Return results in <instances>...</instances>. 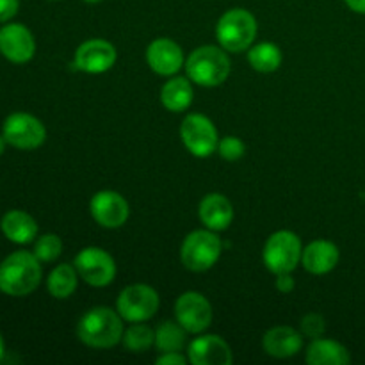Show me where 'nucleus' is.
<instances>
[{"mask_svg": "<svg viewBox=\"0 0 365 365\" xmlns=\"http://www.w3.org/2000/svg\"><path fill=\"white\" fill-rule=\"evenodd\" d=\"M41 262L31 252H14L0 262V291L13 298L32 294L41 284Z\"/></svg>", "mask_w": 365, "mask_h": 365, "instance_id": "f257e3e1", "label": "nucleus"}, {"mask_svg": "<svg viewBox=\"0 0 365 365\" xmlns=\"http://www.w3.org/2000/svg\"><path fill=\"white\" fill-rule=\"evenodd\" d=\"M123 317L109 307H95L81 317L77 335L89 348L107 349L123 339Z\"/></svg>", "mask_w": 365, "mask_h": 365, "instance_id": "f03ea898", "label": "nucleus"}, {"mask_svg": "<svg viewBox=\"0 0 365 365\" xmlns=\"http://www.w3.org/2000/svg\"><path fill=\"white\" fill-rule=\"evenodd\" d=\"M185 73L189 81L205 88L223 84L230 75V59L227 50L212 45H203L192 50L185 61Z\"/></svg>", "mask_w": 365, "mask_h": 365, "instance_id": "7ed1b4c3", "label": "nucleus"}, {"mask_svg": "<svg viewBox=\"0 0 365 365\" xmlns=\"http://www.w3.org/2000/svg\"><path fill=\"white\" fill-rule=\"evenodd\" d=\"M257 31L259 27H257L255 16L250 11L235 7L220 18L216 25V38L221 48L237 53L250 50L257 38Z\"/></svg>", "mask_w": 365, "mask_h": 365, "instance_id": "20e7f679", "label": "nucleus"}, {"mask_svg": "<svg viewBox=\"0 0 365 365\" xmlns=\"http://www.w3.org/2000/svg\"><path fill=\"white\" fill-rule=\"evenodd\" d=\"M221 239L214 234V230H195L184 239L180 248V260L189 271L202 273L210 269L220 260Z\"/></svg>", "mask_w": 365, "mask_h": 365, "instance_id": "39448f33", "label": "nucleus"}, {"mask_svg": "<svg viewBox=\"0 0 365 365\" xmlns=\"http://www.w3.org/2000/svg\"><path fill=\"white\" fill-rule=\"evenodd\" d=\"M302 241L294 232H274L264 246L262 259L267 269L274 274L292 273L302 262Z\"/></svg>", "mask_w": 365, "mask_h": 365, "instance_id": "423d86ee", "label": "nucleus"}, {"mask_svg": "<svg viewBox=\"0 0 365 365\" xmlns=\"http://www.w3.org/2000/svg\"><path fill=\"white\" fill-rule=\"evenodd\" d=\"M160 305L159 294L150 285L134 284L120 292L116 302L118 314L128 323H145L152 319Z\"/></svg>", "mask_w": 365, "mask_h": 365, "instance_id": "0eeeda50", "label": "nucleus"}, {"mask_svg": "<svg viewBox=\"0 0 365 365\" xmlns=\"http://www.w3.org/2000/svg\"><path fill=\"white\" fill-rule=\"evenodd\" d=\"M2 135L13 148L36 150L45 143L46 128L32 114L13 113L4 121Z\"/></svg>", "mask_w": 365, "mask_h": 365, "instance_id": "6e6552de", "label": "nucleus"}, {"mask_svg": "<svg viewBox=\"0 0 365 365\" xmlns=\"http://www.w3.org/2000/svg\"><path fill=\"white\" fill-rule=\"evenodd\" d=\"M78 277L93 287H106L116 277V262L102 248H84L78 252L73 262Z\"/></svg>", "mask_w": 365, "mask_h": 365, "instance_id": "1a4fd4ad", "label": "nucleus"}, {"mask_svg": "<svg viewBox=\"0 0 365 365\" xmlns=\"http://www.w3.org/2000/svg\"><path fill=\"white\" fill-rule=\"evenodd\" d=\"M180 138L195 157H209L217 150V130L203 114H187L180 125Z\"/></svg>", "mask_w": 365, "mask_h": 365, "instance_id": "9d476101", "label": "nucleus"}, {"mask_svg": "<svg viewBox=\"0 0 365 365\" xmlns=\"http://www.w3.org/2000/svg\"><path fill=\"white\" fill-rule=\"evenodd\" d=\"M175 317L187 334H202L212 323V307L205 296L189 291L175 303Z\"/></svg>", "mask_w": 365, "mask_h": 365, "instance_id": "9b49d317", "label": "nucleus"}, {"mask_svg": "<svg viewBox=\"0 0 365 365\" xmlns=\"http://www.w3.org/2000/svg\"><path fill=\"white\" fill-rule=\"evenodd\" d=\"M89 210H91L93 220L103 228L123 227L130 214L127 200L116 191L96 192L89 203Z\"/></svg>", "mask_w": 365, "mask_h": 365, "instance_id": "f8f14e48", "label": "nucleus"}, {"mask_svg": "<svg viewBox=\"0 0 365 365\" xmlns=\"http://www.w3.org/2000/svg\"><path fill=\"white\" fill-rule=\"evenodd\" d=\"M0 53L11 63H29L36 53L34 36L21 24L4 25L0 29Z\"/></svg>", "mask_w": 365, "mask_h": 365, "instance_id": "ddd939ff", "label": "nucleus"}, {"mask_svg": "<svg viewBox=\"0 0 365 365\" xmlns=\"http://www.w3.org/2000/svg\"><path fill=\"white\" fill-rule=\"evenodd\" d=\"M116 63V48L106 39H88L75 52L73 66L86 73H103Z\"/></svg>", "mask_w": 365, "mask_h": 365, "instance_id": "4468645a", "label": "nucleus"}, {"mask_svg": "<svg viewBox=\"0 0 365 365\" xmlns=\"http://www.w3.org/2000/svg\"><path fill=\"white\" fill-rule=\"evenodd\" d=\"M187 360L192 365H230L234 355L220 335H202L189 344Z\"/></svg>", "mask_w": 365, "mask_h": 365, "instance_id": "2eb2a0df", "label": "nucleus"}, {"mask_svg": "<svg viewBox=\"0 0 365 365\" xmlns=\"http://www.w3.org/2000/svg\"><path fill=\"white\" fill-rule=\"evenodd\" d=\"M146 63L152 71L170 77L184 66V52L173 39L159 38L150 43L146 50Z\"/></svg>", "mask_w": 365, "mask_h": 365, "instance_id": "dca6fc26", "label": "nucleus"}, {"mask_svg": "<svg viewBox=\"0 0 365 365\" xmlns=\"http://www.w3.org/2000/svg\"><path fill=\"white\" fill-rule=\"evenodd\" d=\"M339 259H341V253H339L337 246L330 241H324V239L310 242L303 250L302 255L303 267L312 274L330 273L339 264Z\"/></svg>", "mask_w": 365, "mask_h": 365, "instance_id": "f3484780", "label": "nucleus"}, {"mask_svg": "<svg viewBox=\"0 0 365 365\" xmlns=\"http://www.w3.org/2000/svg\"><path fill=\"white\" fill-rule=\"evenodd\" d=\"M198 214L205 228L221 232L230 227L232 220H234V207H232L230 200L225 198L223 195L212 192V195H207L202 200Z\"/></svg>", "mask_w": 365, "mask_h": 365, "instance_id": "a211bd4d", "label": "nucleus"}, {"mask_svg": "<svg viewBox=\"0 0 365 365\" xmlns=\"http://www.w3.org/2000/svg\"><path fill=\"white\" fill-rule=\"evenodd\" d=\"M264 351L274 359H289L294 356L302 349L303 337L291 327H277L271 328L264 335Z\"/></svg>", "mask_w": 365, "mask_h": 365, "instance_id": "6ab92c4d", "label": "nucleus"}, {"mask_svg": "<svg viewBox=\"0 0 365 365\" xmlns=\"http://www.w3.org/2000/svg\"><path fill=\"white\" fill-rule=\"evenodd\" d=\"M0 230L11 242L29 245L38 235V223L31 214L24 212V210H9L4 214L2 221H0Z\"/></svg>", "mask_w": 365, "mask_h": 365, "instance_id": "aec40b11", "label": "nucleus"}, {"mask_svg": "<svg viewBox=\"0 0 365 365\" xmlns=\"http://www.w3.org/2000/svg\"><path fill=\"white\" fill-rule=\"evenodd\" d=\"M305 360L310 365H348L351 355L341 342L319 337L310 342Z\"/></svg>", "mask_w": 365, "mask_h": 365, "instance_id": "412c9836", "label": "nucleus"}, {"mask_svg": "<svg viewBox=\"0 0 365 365\" xmlns=\"http://www.w3.org/2000/svg\"><path fill=\"white\" fill-rule=\"evenodd\" d=\"M192 86L189 78L175 77L168 81L160 89V102L171 113H182L192 103Z\"/></svg>", "mask_w": 365, "mask_h": 365, "instance_id": "4be33fe9", "label": "nucleus"}, {"mask_svg": "<svg viewBox=\"0 0 365 365\" xmlns=\"http://www.w3.org/2000/svg\"><path fill=\"white\" fill-rule=\"evenodd\" d=\"M78 284V273L75 269V266L70 264H61L56 269H52V273L48 274V280H46V289H48L50 296L57 299H66L70 298L75 292Z\"/></svg>", "mask_w": 365, "mask_h": 365, "instance_id": "5701e85b", "label": "nucleus"}, {"mask_svg": "<svg viewBox=\"0 0 365 365\" xmlns=\"http://www.w3.org/2000/svg\"><path fill=\"white\" fill-rule=\"evenodd\" d=\"M248 63L253 70L260 73H271L280 68L282 52L274 43H259L255 46H250Z\"/></svg>", "mask_w": 365, "mask_h": 365, "instance_id": "b1692460", "label": "nucleus"}, {"mask_svg": "<svg viewBox=\"0 0 365 365\" xmlns=\"http://www.w3.org/2000/svg\"><path fill=\"white\" fill-rule=\"evenodd\" d=\"M185 334L180 323H173V321H164L157 327L155 330V348L160 353H173L182 351L185 346Z\"/></svg>", "mask_w": 365, "mask_h": 365, "instance_id": "393cba45", "label": "nucleus"}, {"mask_svg": "<svg viewBox=\"0 0 365 365\" xmlns=\"http://www.w3.org/2000/svg\"><path fill=\"white\" fill-rule=\"evenodd\" d=\"M123 346L132 353H145L155 344V331L143 323H132L123 331Z\"/></svg>", "mask_w": 365, "mask_h": 365, "instance_id": "a878e982", "label": "nucleus"}, {"mask_svg": "<svg viewBox=\"0 0 365 365\" xmlns=\"http://www.w3.org/2000/svg\"><path fill=\"white\" fill-rule=\"evenodd\" d=\"M63 252V242L56 234H45L36 241L34 255L38 257L39 262H53Z\"/></svg>", "mask_w": 365, "mask_h": 365, "instance_id": "bb28decb", "label": "nucleus"}, {"mask_svg": "<svg viewBox=\"0 0 365 365\" xmlns=\"http://www.w3.org/2000/svg\"><path fill=\"white\" fill-rule=\"evenodd\" d=\"M245 143L241 141L235 135H228V138H223L220 143H217V152L223 157L225 160H237L245 155Z\"/></svg>", "mask_w": 365, "mask_h": 365, "instance_id": "cd10ccee", "label": "nucleus"}, {"mask_svg": "<svg viewBox=\"0 0 365 365\" xmlns=\"http://www.w3.org/2000/svg\"><path fill=\"white\" fill-rule=\"evenodd\" d=\"M324 330H327V321H324L323 316L319 314H309L302 319V331L303 335L314 339H319L324 335Z\"/></svg>", "mask_w": 365, "mask_h": 365, "instance_id": "c85d7f7f", "label": "nucleus"}, {"mask_svg": "<svg viewBox=\"0 0 365 365\" xmlns=\"http://www.w3.org/2000/svg\"><path fill=\"white\" fill-rule=\"evenodd\" d=\"M18 9H20V0H0V21L13 20L16 16Z\"/></svg>", "mask_w": 365, "mask_h": 365, "instance_id": "c756f323", "label": "nucleus"}, {"mask_svg": "<svg viewBox=\"0 0 365 365\" xmlns=\"http://www.w3.org/2000/svg\"><path fill=\"white\" fill-rule=\"evenodd\" d=\"M155 362L159 365H184L187 362V359H185L184 355H180V351H173V353H163Z\"/></svg>", "mask_w": 365, "mask_h": 365, "instance_id": "7c9ffc66", "label": "nucleus"}, {"mask_svg": "<svg viewBox=\"0 0 365 365\" xmlns=\"http://www.w3.org/2000/svg\"><path fill=\"white\" fill-rule=\"evenodd\" d=\"M294 278L291 277V273L277 274V289L282 294H289V292L294 291Z\"/></svg>", "mask_w": 365, "mask_h": 365, "instance_id": "2f4dec72", "label": "nucleus"}, {"mask_svg": "<svg viewBox=\"0 0 365 365\" xmlns=\"http://www.w3.org/2000/svg\"><path fill=\"white\" fill-rule=\"evenodd\" d=\"M346 6L359 14H365V0H344Z\"/></svg>", "mask_w": 365, "mask_h": 365, "instance_id": "473e14b6", "label": "nucleus"}, {"mask_svg": "<svg viewBox=\"0 0 365 365\" xmlns=\"http://www.w3.org/2000/svg\"><path fill=\"white\" fill-rule=\"evenodd\" d=\"M4 353H6V344H4V337L0 334V360L4 359Z\"/></svg>", "mask_w": 365, "mask_h": 365, "instance_id": "72a5a7b5", "label": "nucleus"}, {"mask_svg": "<svg viewBox=\"0 0 365 365\" xmlns=\"http://www.w3.org/2000/svg\"><path fill=\"white\" fill-rule=\"evenodd\" d=\"M6 145H7V143H6V139H4V135L0 134V155H2V153H4V150H6Z\"/></svg>", "mask_w": 365, "mask_h": 365, "instance_id": "f704fd0d", "label": "nucleus"}, {"mask_svg": "<svg viewBox=\"0 0 365 365\" xmlns=\"http://www.w3.org/2000/svg\"><path fill=\"white\" fill-rule=\"evenodd\" d=\"M84 2H89V4H96V2H100V0H84Z\"/></svg>", "mask_w": 365, "mask_h": 365, "instance_id": "c9c22d12", "label": "nucleus"}]
</instances>
